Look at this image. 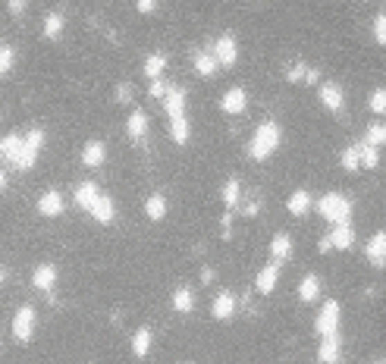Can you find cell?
Segmentation results:
<instances>
[{
  "instance_id": "6da1fadb",
  "label": "cell",
  "mask_w": 386,
  "mask_h": 364,
  "mask_svg": "<svg viewBox=\"0 0 386 364\" xmlns=\"http://www.w3.org/2000/svg\"><path fill=\"white\" fill-rule=\"evenodd\" d=\"M44 142H48V132L38 126L28 129L26 135L10 132L0 138V157L10 161V167H16V170H32L38 163V154L44 148Z\"/></svg>"
},
{
  "instance_id": "7a4b0ae2",
  "label": "cell",
  "mask_w": 386,
  "mask_h": 364,
  "mask_svg": "<svg viewBox=\"0 0 386 364\" xmlns=\"http://www.w3.org/2000/svg\"><path fill=\"white\" fill-rule=\"evenodd\" d=\"M163 110L169 116V135L176 145H185L192 138V126L189 116H185V88L183 85H167V95L160 98Z\"/></svg>"
},
{
  "instance_id": "3957f363",
  "label": "cell",
  "mask_w": 386,
  "mask_h": 364,
  "mask_svg": "<svg viewBox=\"0 0 386 364\" xmlns=\"http://www.w3.org/2000/svg\"><path fill=\"white\" fill-rule=\"evenodd\" d=\"M279 142H283V132H279V122L264 120L261 126L255 129V135H251L248 157H251V161H267V157H273V151L279 148Z\"/></svg>"
},
{
  "instance_id": "277c9868",
  "label": "cell",
  "mask_w": 386,
  "mask_h": 364,
  "mask_svg": "<svg viewBox=\"0 0 386 364\" xmlns=\"http://www.w3.org/2000/svg\"><path fill=\"white\" fill-rule=\"evenodd\" d=\"M318 210L327 223H349L352 220V201L346 195H339V192H327L324 198L318 201Z\"/></svg>"
},
{
  "instance_id": "5b68a950",
  "label": "cell",
  "mask_w": 386,
  "mask_h": 364,
  "mask_svg": "<svg viewBox=\"0 0 386 364\" xmlns=\"http://www.w3.org/2000/svg\"><path fill=\"white\" fill-rule=\"evenodd\" d=\"M35 327H38V311L35 304H22L13 314V324H10V333H13L16 343H28L35 336Z\"/></svg>"
},
{
  "instance_id": "8992f818",
  "label": "cell",
  "mask_w": 386,
  "mask_h": 364,
  "mask_svg": "<svg viewBox=\"0 0 386 364\" xmlns=\"http://www.w3.org/2000/svg\"><path fill=\"white\" fill-rule=\"evenodd\" d=\"M352 245H355V230H352V220H349V223H333L330 233H327V239H320L318 248L320 251H330V248L349 251Z\"/></svg>"
},
{
  "instance_id": "52a82bcc",
  "label": "cell",
  "mask_w": 386,
  "mask_h": 364,
  "mask_svg": "<svg viewBox=\"0 0 386 364\" xmlns=\"http://www.w3.org/2000/svg\"><path fill=\"white\" fill-rule=\"evenodd\" d=\"M57 280H60V270H57V264H50V261L38 264V267L32 270V286H35L38 292H48L50 302H54V286H57Z\"/></svg>"
},
{
  "instance_id": "ba28073f",
  "label": "cell",
  "mask_w": 386,
  "mask_h": 364,
  "mask_svg": "<svg viewBox=\"0 0 386 364\" xmlns=\"http://www.w3.org/2000/svg\"><path fill=\"white\" fill-rule=\"evenodd\" d=\"M214 60H217V66H236V60H239V44H236V38L232 35H220L217 41H214Z\"/></svg>"
},
{
  "instance_id": "9c48e42d",
  "label": "cell",
  "mask_w": 386,
  "mask_h": 364,
  "mask_svg": "<svg viewBox=\"0 0 386 364\" xmlns=\"http://www.w3.org/2000/svg\"><path fill=\"white\" fill-rule=\"evenodd\" d=\"M314 330H318V336H333V333H339V304L336 302H324Z\"/></svg>"
},
{
  "instance_id": "30bf717a",
  "label": "cell",
  "mask_w": 386,
  "mask_h": 364,
  "mask_svg": "<svg viewBox=\"0 0 386 364\" xmlns=\"http://www.w3.org/2000/svg\"><path fill=\"white\" fill-rule=\"evenodd\" d=\"M35 210H38L41 217H60L63 210H66V204H63L60 189H48V192H41V195H38V201H35Z\"/></svg>"
},
{
  "instance_id": "8fae6325",
  "label": "cell",
  "mask_w": 386,
  "mask_h": 364,
  "mask_svg": "<svg viewBox=\"0 0 386 364\" xmlns=\"http://www.w3.org/2000/svg\"><path fill=\"white\" fill-rule=\"evenodd\" d=\"M98 195H101V185H98L95 179H85V182H79V185H75L73 201L79 204V210H85V214H89L91 204L98 201Z\"/></svg>"
},
{
  "instance_id": "7c38bea8",
  "label": "cell",
  "mask_w": 386,
  "mask_h": 364,
  "mask_svg": "<svg viewBox=\"0 0 386 364\" xmlns=\"http://www.w3.org/2000/svg\"><path fill=\"white\" fill-rule=\"evenodd\" d=\"M245 107H248V95H245V88H230L223 98H220V110L223 113H230V116H236V113H245Z\"/></svg>"
},
{
  "instance_id": "4fadbf2b",
  "label": "cell",
  "mask_w": 386,
  "mask_h": 364,
  "mask_svg": "<svg viewBox=\"0 0 386 364\" xmlns=\"http://www.w3.org/2000/svg\"><path fill=\"white\" fill-rule=\"evenodd\" d=\"M89 214L95 217L98 223H104V226H107V223H113V220H116V201L107 195V192H101V195H98V201L91 204Z\"/></svg>"
},
{
  "instance_id": "5bb4252c",
  "label": "cell",
  "mask_w": 386,
  "mask_h": 364,
  "mask_svg": "<svg viewBox=\"0 0 386 364\" xmlns=\"http://www.w3.org/2000/svg\"><path fill=\"white\" fill-rule=\"evenodd\" d=\"M365 255H367V261H371L374 267H386V233L383 230L374 233V236L367 239Z\"/></svg>"
},
{
  "instance_id": "9a60e30c",
  "label": "cell",
  "mask_w": 386,
  "mask_h": 364,
  "mask_svg": "<svg viewBox=\"0 0 386 364\" xmlns=\"http://www.w3.org/2000/svg\"><path fill=\"white\" fill-rule=\"evenodd\" d=\"M320 104H324L330 113H339V110H342V104H346L342 88H339L336 82H324V85H320Z\"/></svg>"
},
{
  "instance_id": "2e32d148",
  "label": "cell",
  "mask_w": 386,
  "mask_h": 364,
  "mask_svg": "<svg viewBox=\"0 0 386 364\" xmlns=\"http://www.w3.org/2000/svg\"><path fill=\"white\" fill-rule=\"evenodd\" d=\"M107 161V145L101 142V138H91V142H85V148H82V163L89 170L101 167V163Z\"/></svg>"
},
{
  "instance_id": "e0dca14e",
  "label": "cell",
  "mask_w": 386,
  "mask_h": 364,
  "mask_svg": "<svg viewBox=\"0 0 386 364\" xmlns=\"http://www.w3.org/2000/svg\"><path fill=\"white\" fill-rule=\"evenodd\" d=\"M277 280H279V261H270L257 270V289H261V295H270L277 289Z\"/></svg>"
},
{
  "instance_id": "ac0fdd59",
  "label": "cell",
  "mask_w": 386,
  "mask_h": 364,
  "mask_svg": "<svg viewBox=\"0 0 386 364\" xmlns=\"http://www.w3.org/2000/svg\"><path fill=\"white\" fill-rule=\"evenodd\" d=\"M126 132L132 142H142L145 135H148V113H145V110H132L126 120Z\"/></svg>"
},
{
  "instance_id": "d6986e66",
  "label": "cell",
  "mask_w": 386,
  "mask_h": 364,
  "mask_svg": "<svg viewBox=\"0 0 386 364\" xmlns=\"http://www.w3.org/2000/svg\"><path fill=\"white\" fill-rule=\"evenodd\" d=\"M210 314L217 317V320H230V317L236 314V295H232V292H220V295L214 298V304H210Z\"/></svg>"
},
{
  "instance_id": "ffe728a7",
  "label": "cell",
  "mask_w": 386,
  "mask_h": 364,
  "mask_svg": "<svg viewBox=\"0 0 386 364\" xmlns=\"http://www.w3.org/2000/svg\"><path fill=\"white\" fill-rule=\"evenodd\" d=\"M286 210H289L292 217H302V214H308V210H311V192H305V189H295L289 198H286Z\"/></svg>"
},
{
  "instance_id": "44dd1931",
  "label": "cell",
  "mask_w": 386,
  "mask_h": 364,
  "mask_svg": "<svg viewBox=\"0 0 386 364\" xmlns=\"http://www.w3.org/2000/svg\"><path fill=\"white\" fill-rule=\"evenodd\" d=\"M318 298H320V277L308 273V277L302 280V286H298V302H302V304H314Z\"/></svg>"
},
{
  "instance_id": "7402d4cb",
  "label": "cell",
  "mask_w": 386,
  "mask_h": 364,
  "mask_svg": "<svg viewBox=\"0 0 386 364\" xmlns=\"http://www.w3.org/2000/svg\"><path fill=\"white\" fill-rule=\"evenodd\" d=\"M318 358L324 364H336V358H339V333H333V336H320Z\"/></svg>"
},
{
  "instance_id": "603a6c76",
  "label": "cell",
  "mask_w": 386,
  "mask_h": 364,
  "mask_svg": "<svg viewBox=\"0 0 386 364\" xmlns=\"http://www.w3.org/2000/svg\"><path fill=\"white\" fill-rule=\"evenodd\" d=\"M192 63H195V73L201 75V79H210V75L217 73V60H214V54L195 51V54H192Z\"/></svg>"
},
{
  "instance_id": "cb8c5ba5",
  "label": "cell",
  "mask_w": 386,
  "mask_h": 364,
  "mask_svg": "<svg viewBox=\"0 0 386 364\" xmlns=\"http://www.w3.org/2000/svg\"><path fill=\"white\" fill-rule=\"evenodd\" d=\"M163 69H167V54H148L142 73H145V79H160Z\"/></svg>"
},
{
  "instance_id": "d4e9b609",
  "label": "cell",
  "mask_w": 386,
  "mask_h": 364,
  "mask_svg": "<svg viewBox=\"0 0 386 364\" xmlns=\"http://www.w3.org/2000/svg\"><path fill=\"white\" fill-rule=\"evenodd\" d=\"M145 214H148V220L160 223L163 217H167V198L163 195H148V201H145Z\"/></svg>"
},
{
  "instance_id": "484cf974",
  "label": "cell",
  "mask_w": 386,
  "mask_h": 364,
  "mask_svg": "<svg viewBox=\"0 0 386 364\" xmlns=\"http://www.w3.org/2000/svg\"><path fill=\"white\" fill-rule=\"evenodd\" d=\"M151 339H154L151 327H142V330H136V336H132V355H136V358H145V355H148Z\"/></svg>"
},
{
  "instance_id": "4316f807",
  "label": "cell",
  "mask_w": 386,
  "mask_h": 364,
  "mask_svg": "<svg viewBox=\"0 0 386 364\" xmlns=\"http://www.w3.org/2000/svg\"><path fill=\"white\" fill-rule=\"evenodd\" d=\"M192 308H195V295H192V289L179 286V289L173 292V311H176V314H189Z\"/></svg>"
},
{
  "instance_id": "83f0119b",
  "label": "cell",
  "mask_w": 386,
  "mask_h": 364,
  "mask_svg": "<svg viewBox=\"0 0 386 364\" xmlns=\"http://www.w3.org/2000/svg\"><path fill=\"white\" fill-rule=\"evenodd\" d=\"M270 255L277 257V261H286V257L292 255V239L286 236V233H277V236L270 239Z\"/></svg>"
},
{
  "instance_id": "f1b7e54d",
  "label": "cell",
  "mask_w": 386,
  "mask_h": 364,
  "mask_svg": "<svg viewBox=\"0 0 386 364\" xmlns=\"http://www.w3.org/2000/svg\"><path fill=\"white\" fill-rule=\"evenodd\" d=\"M358 157H361V170H377L380 167V148H374V145L361 142L358 145Z\"/></svg>"
},
{
  "instance_id": "f546056e",
  "label": "cell",
  "mask_w": 386,
  "mask_h": 364,
  "mask_svg": "<svg viewBox=\"0 0 386 364\" xmlns=\"http://www.w3.org/2000/svg\"><path fill=\"white\" fill-rule=\"evenodd\" d=\"M63 26H66V19H63L60 13H48V16H44V38L57 41L63 35Z\"/></svg>"
},
{
  "instance_id": "4dcf8cb0",
  "label": "cell",
  "mask_w": 386,
  "mask_h": 364,
  "mask_svg": "<svg viewBox=\"0 0 386 364\" xmlns=\"http://www.w3.org/2000/svg\"><path fill=\"white\" fill-rule=\"evenodd\" d=\"M16 66V48L10 41H0V75H10Z\"/></svg>"
},
{
  "instance_id": "1f68e13d",
  "label": "cell",
  "mask_w": 386,
  "mask_h": 364,
  "mask_svg": "<svg viewBox=\"0 0 386 364\" xmlns=\"http://www.w3.org/2000/svg\"><path fill=\"white\" fill-rule=\"evenodd\" d=\"M365 142L374 145V148H383L386 145V122H371L365 132Z\"/></svg>"
},
{
  "instance_id": "d6a6232c",
  "label": "cell",
  "mask_w": 386,
  "mask_h": 364,
  "mask_svg": "<svg viewBox=\"0 0 386 364\" xmlns=\"http://www.w3.org/2000/svg\"><path fill=\"white\" fill-rule=\"evenodd\" d=\"M339 163H342V170H349V173H358V170H361L358 145H352V148H346V151H342V157H339Z\"/></svg>"
},
{
  "instance_id": "836d02e7",
  "label": "cell",
  "mask_w": 386,
  "mask_h": 364,
  "mask_svg": "<svg viewBox=\"0 0 386 364\" xmlns=\"http://www.w3.org/2000/svg\"><path fill=\"white\" fill-rule=\"evenodd\" d=\"M223 204H226V210H239V179H226Z\"/></svg>"
},
{
  "instance_id": "e575fe53",
  "label": "cell",
  "mask_w": 386,
  "mask_h": 364,
  "mask_svg": "<svg viewBox=\"0 0 386 364\" xmlns=\"http://www.w3.org/2000/svg\"><path fill=\"white\" fill-rule=\"evenodd\" d=\"M374 38H377L380 48H386V10L377 13V19H374Z\"/></svg>"
},
{
  "instance_id": "d590c367",
  "label": "cell",
  "mask_w": 386,
  "mask_h": 364,
  "mask_svg": "<svg viewBox=\"0 0 386 364\" xmlns=\"http://www.w3.org/2000/svg\"><path fill=\"white\" fill-rule=\"evenodd\" d=\"M371 110L377 116H386V88H377L371 95Z\"/></svg>"
},
{
  "instance_id": "8d00e7d4",
  "label": "cell",
  "mask_w": 386,
  "mask_h": 364,
  "mask_svg": "<svg viewBox=\"0 0 386 364\" xmlns=\"http://www.w3.org/2000/svg\"><path fill=\"white\" fill-rule=\"evenodd\" d=\"M116 101H120V104H132V85H129V82H122V85L120 88H116Z\"/></svg>"
},
{
  "instance_id": "74e56055",
  "label": "cell",
  "mask_w": 386,
  "mask_h": 364,
  "mask_svg": "<svg viewBox=\"0 0 386 364\" xmlns=\"http://www.w3.org/2000/svg\"><path fill=\"white\" fill-rule=\"evenodd\" d=\"M167 95V82H163V75L160 79H151V98H163Z\"/></svg>"
},
{
  "instance_id": "f35d334b",
  "label": "cell",
  "mask_w": 386,
  "mask_h": 364,
  "mask_svg": "<svg viewBox=\"0 0 386 364\" xmlns=\"http://www.w3.org/2000/svg\"><path fill=\"white\" fill-rule=\"evenodd\" d=\"M136 10H138V13H145V16L154 13V10H157V0H136Z\"/></svg>"
},
{
  "instance_id": "ab89813d",
  "label": "cell",
  "mask_w": 386,
  "mask_h": 364,
  "mask_svg": "<svg viewBox=\"0 0 386 364\" xmlns=\"http://www.w3.org/2000/svg\"><path fill=\"white\" fill-rule=\"evenodd\" d=\"M7 10L13 16H22V13H26V0H7Z\"/></svg>"
},
{
  "instance_id": "60d3db41",
  "label": "cell",
  "mask_w": 386,
  "mask_h": 364,
  "mask_svg": "<svg viewBox=\"0 0 386 364\" xmlns=\"http://www.w3.org/2000/svg\"><path fill=\"white\" fill-rule=\"evenodd\" d=\"M305 73H308L305 66H292L289 73H286V79H289V82H302V75H305Z\"/></svg>"
},
{
  "instance_id": "b9f144b4",
  "label": "cell",
  "mask_w": 386,
  "mask_h": 364,
  "mask_svg": "<svg viewBox=\"0 0 386 364\" xmlns=\"http://www.w3.org/2000/svg\"><path fill=\"white\" fill-rule=\"evenodd\" d=\"M201 283H214V270H201Z\"/></svg>"
},
{
  "instance_id": "7bdbcfd3",
  "label": "cell",
  "mask_w": 386,
  "mask_h": 364,
  "mask_svg": "<svg viewBox=\"0 0 386 364\" xmlns=\"http://www.w3.org/2000/svg\"><path fill=\"white\" fill-rule=\"evenodd\" d=\"M7 170H3V167H0V192H3V189H7Z\"/></svg>"
},
{
  "instance_id": "ee69618b",
  "label": "cell",
  "mask_w": 386,
  "mask_h": 364,
  "mask_svg": "<svg viewBox=\"0 0 386 364\" xmlns=\"http://www.w3.org/2000/svg\"><path fill=\"white\" fill-rule=\"evenodd\" d=\"M377 364H386V361H377Z\"/></svg>"
}]
</instances>
